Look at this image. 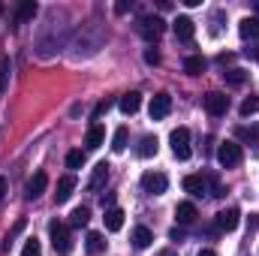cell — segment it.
<instances>
[{
  "instance_id": "cb8c5ba5",
  "label": "cell",
  "mask_w": 259,
  "mask_h": 256,
  "mask_svg": "<svg viewBox=\"0 0 259 256\" xmlns=\"http://www.w3.org/2000/svg\"><path fill=\"white\" fill-rule=\"evenodd\" d=\"M33 15H36V3H33V0H24V3L18 6V15H15V18H18V24H24V21H30Z\"/></svg>"
},
{
  "instance_id": "7c38bea8",
  "label": "cell",
  "mask_w": 259,
  "mask_h": 256,
  "mask_svg": "<svg viewBox=\"0 0 259 256\" xmlns=\"http://www.w3.org/2000/svg\"><path fill=\"white\" fill-rule=\"evenodd\" d=\"M184 190L190 193V196H196V199L205 196V193H208V178H205V175H187V178H184Z\"/></svg>"
},
{
  "instance_id": "484cf974",
  "label": "cell",
  "mask_w": 259,
  "mask_h": 256,
  "mask_svg": "<svg viewBox=\"0 0 259 256\" xmlns=\"http://www.w3.org/2000/svg\"><path fill=\"white\" fill-rule=\"evenodd\" d=\"M124 148H127V127H118L115 130V136H112V151L121 154Z\"/></svg>"
},
{
  "instance_id": "30bf717a",
  "label": "cell",
  "mask_w": 259,
  "mask_h": 256,
  "mask_svg": "<svg viewBox=\"0 0 259 256\" xmlns=\"http://www.w3.org/2000/svg\"><path fill=\"white\" fill-rule=\"evenodd\" d=\"M75 190V175H64V178H58V187H55V202L58 205H64L66 199L72 196Z\"/></svg>"
},
{
  "instance_id": "e0dca14e",
  "label": "cell",
  "mask_w": 259,
  "mask_h": 256,
  "mask_svg": "<svg viewBox=\"0 0 259 256\" xmlns=\"http://www.w3.org/2000/svg\"><path fill=\"white\" fill-rule=\"evenodd\" d=\"M139 106H142V94H139V91H130V94L121 97V112H124V115H136Z\"/></svg>"
},
{
  "instance_id": "8d00e7d4",
  "label": "cell",
  "mask_w": 259,
  "mask_h": 256,
  "mask_svg": "<svg viewBox=\"0 0 259 256\" xmlns=\"http://www.w3.org/2000/svg\"><path fill=\"white\" fill-rule=\"evenodd\" d=\"M6 190H9V181L0 175V202H3V196H6Z\"/></svg>"
},
{
  "instance_id": "8fae6325",
  "label": "cell",
  "mask_w": 259,
  "mask_h": 256,
  "mask_svg": "<svg viewBox=\"0 0 259 256\" xmlns=\"http://www.w3.org/2000/svg\"><path fill=\"white\" fill-rule=\"evenodd\" d=\"M46 187H49V175H46V172H36V175L27 181V199H30V202L39 199V196L46 193Z\"/></svg>"
},
{
  "instance_id": "60d3db41",
  "label": "cell",
  "mask_w": 259,
  "mask_h": 256,
  "mask_svg": "<svg viewBox=\"0 0 259 256\" xmlns=\"http://www.w3.org/2000/svg\"><path fill=\"white\" fill-rule=\"evenodd\" d=\"M157 256H178V253H172V250H163V253H157Z\"/></svg>"
},
{
  "instance_id": "83f0119b",
  "label": "cell",
  "mask_w": 259,
  "mask_h": 256,
  "mask_svg": "<svg viewBox=\"0 0 259 256\" xmlns=\"http://www.w3.org/2000/svg\"><path fill=\"white\" fill-rule=\"evenodd\" d=\"M21 256H42V244L36 238H27L24 247H21Z\"/></svg>"
},
{
  "instance_id": "4fadbf2b",
  "label": "cell",
  "mask_w": 259,
  "mask_h": 256,
  "mask_svg": "<svg viewBox=\"0 0 259 256\" xmlns=\"http://www.w3.org/2000/svg\"><path fill=\"white\" fill-rule=\"evenodd\" d=\"M109 181V163H97L94 166V175H91V181H88V190H103V184Z\"/></svg>"
},
{
  "instance_id": "277c9868",
  "label": "cell",
  "mask_w": 259,
  "mask_h": 256,
  "mask_svg": "<svg viewBox=\"0 0 259 256\" xmlns=\"http://www.w3.org/2000/svg\"><path fill=\"white\" fill-rule=\"evenodd\" d=\"M169 142H172V154H175L178 160H187V157H190V130L187 127L172 130Z\"/></svg>"
},
{
  "instance_id": "9a60e30c",
  "label": "cell",
  "mask_w": 259,
  "mask_h": 256,
  "mask_svg": "<svg viewBox=\"0 0 259 256\" xmlns=\"http://www.w3.org/2000/svg\"><path fill=\"white\" fill-rule=\"evenodd\" d=\"M84 247H88V253L91 256H100L103 250H106V235H103V232H88Z\"/></svg>"
},
{
  "instance_id": "d6986e66",
  "label": "cell",
  "mask_w": 259,
  "mask_h": 256,
  "mask_svg": "<svg viewBox=\"0 0 259 256\" xmlns=\"http://www.w3.org/2000/svg\"><path fill=\"white\" fill-rule=\"evenodd\" d=\"M136 154L139 157H154L157 154V136H142L139 145H136Z\"/></svg>"
},
{
  "instance_id": "9c48e42d",
  "label": "cell",
  "mask_w": 259,
  "mask_h": 256,
  "mask_svg": "<svg viewBox=\"0 0 259 256\" xmlns=\"http://www.w3.org/2000/svg\"><path fill=\"white\" fill-rule=\"evenodd\" d=\"M238 220H241L238 208H226V211L217 214V229L220 232H232V229H238Z\"/></svg>"
},
{
  "instance_id": "ba28073f",
  "label": "cell",
  "mask_w": 259,
  "mask_h": 256,
  "mask_svg": "<svg viewBox=\"0 0 259 256\" xmlns=\"http://www.w3.org/2000/svg\"><path fill=\"white\" fill-rule=\"evenodd\" d=\"M172 30H175V36H178L181 42H190V39H193V33H196V24H193V18L178 15V18H175V24H172Z\"/></svg>"
},
{
  "instance_id": "3957f363",
  "label": "cell",
  "mask_w": 259,
  "mask_h": 256,
  "mask_svg": "<svg viewBox=\"0 0 259 256\" xmlns=\"http://www.w3.org/2000/svg\"><path fill=\"white\" fill-rule=\"evenodd\" d=\"M217 160H220L223 169L238 166V163H241V145H238V142H220V148H217Z\"/></svg>"
},
{
  "instance_id": "f546056e",
  "label": "cell",
  "mask_w": 259,
  "mask_h": 256,
  "mask_svg": "<svg viewBox=\"0 0 259 256\" xmlns=\"http://www.w3.org/2000/svg\"><path fill=\"white\" fill-rule=\"evenodd\" d=\"M208 187H211V196L214 199H220V196H226V190H223V184L214 178V175H208Z\"/></svg>"
},
{
  "instance_id": "ab89813d",
  "label": "cell",
  "mask_w": 259,
  "mask_h": 256,
  "mask_svg": "<svg viewBox=\"0 0 259 256\" xmlns=\"http://www.w3.org/2000/svg\"><path fill=\"white\" fill-rule=\"evenodd\" d=\"M199 256H217L214 250H199Z\"/></svg>"
},
{
  "instance_id": "8992f818",
  "label": "cell",
  "mask_w": 259,
  "mask_h": 256,
  "mask_svg": "<svg viewBox=\"0 0 259 256\" xmlns=\"http://www.w3.org/2000/svg\"><path fill=\"white\" fill-rule=\"evenodd\" d=\"M169 112H172V97H169V94H154V97H151V106H148L151 121H163Z\"/></svg>"
},
{
  "instance_id": "603a6c76",
  "label": "cell",
  "mask_w": 259,
  "mask_h": 256,
  "mask_svg": "<svg viewBox=\"0 0 259 256\" xmlns=\"http://www.w3.org/2000/svg\"><path fill=\"white\" fill-rule=\"evenodd\" d=\"M88 220H91V208H88V205H78V208L69 214V223H72V226H88Z\"/></svg>"
},
{
  "instance_id": "74e56055",
  "label": "cell",
  "mask_w": 259,
  "mask_h": 256,
  "mask_svg": "<svg viewBox=\"0 0 259 256\" xmlns=\"http://www.w3.org/2000/svg\"><path fill=\"white\" fill-rule=\"evenodd\" d=\"M244 55H247V58H253V61H259V46H253V49H247Z\"/></svg>"
},
{
  "instance_id": "44dd1931",
  "label": "cell",
  "mask_w": 259,
  "mask_h": 256,
  "mask_svg": "<svg viewBox=\"0 0 259 256\" xmlns=\"http://www.w3.org/2000/svg\"><path fill=\"white\" fill-rule=\"evenodd\" d=\"M103 142H106V130L100 127V124H94V127L88 130V136H84V145L94 151V148H100Z\"/></svg>"
},
{
  "instance_id": "1f68e13d",
  "label": "cell",
  "mask_w": 259,
  "mask_h": 256,
  "mask_svg": "<svg viewBox=\"0 0 259 256\" xmlns=\"http://www.w3.org/2000/svg\"><path fill=\"white\" fill-rule=\"evenodd\" d=\"M238 136H241V139H250V142H259V130H247V127H241V130H238Z\"/></svg>"
},
{
  "instance_id": "f35d334b",
  "label": "cell",
  "mask_w": 259,
  "mask_h": 256,
  "mask_svg": "<svg viewBox=\"0 0 259 256\" xmlns=\"http://www.w3.org/2000/svg\"><path fill=\"white\" fill-rule=\"evenodd\" d=\"M112 202H115V193H106V196H103V205H109V208H115Z\"/></svg>"
},
{
  "instance_id": "ffe728a7",
  "label": "cell",
  "mask_w": 259,
  "mask_h": 256,
  "mask_svg": "<svg viewBox=\"0 0 259 256\" xmlns=\"http://www.w3.org/2000/svg\"><path fill=\"white\" fill-rule=\"evenodd\" d=\"M238 33H241L244 39H259V18H241Z\"/></svg>"
},
{
  "instance_id": "4dcf8cb0",
  "label": "cell",
  "mask_w": 259,
  "mask_h": 256,
  "mask_svg": "<svg viewBox=\"0 0 259 256\" xmlns=\"http://www.w3.org/2000/svg\"><path fill=\"white\" fill-rule=\"evenodd\" d=\"M6 78H9V61L3 58V61H0V94L6 91Z\"/></svg>"
},
{
  "instance_id": "5bb4252c",
  "label": "cell",
  "mask_w": 259,
  "mask_h": 256,
  "mask_svg": "<svg viewBox=\"0 0 259 256\" xmlns=\"http://www.w3.org/2000/svg\"><path fill=\"white\" fill-rule=\"evenodd\" d=\"M196 217H199V211H196V205L193 202H181L178 208H175V220L181 223V226H190Z\"/></svg>"
},
{
  "instance_id": "4316f807",
  "label": "cell",
  "mask_w": 259,
  "mask_h": 256,
  "mask_svg": "<svg viewBox=\"0 0 259 256\" xmlns=\"http://www.w3.org/2000/svg\"><path fill=\"white\" fill-rule=\"evenodd\" d=\"M259 112V97H247L244 103H241V118H250V115H256Z\"/></svg>"
},
{
  "instance_id": "7402d4cb",
  "label": "cell",
  "mask_w": 259,
  "mask_h": 256,
  "mask_svg": "<svg viewBox=\"0 0 259 256\" xmlns=\"http://www.w3.org/2000/svg\"><path fill=\"white\" fill-rule=\"evenodd\" d=\"M205 66H208V61H205L202 55H190V58L184 61V72H190V75H202Z\"/></svg>"
},
{
  "instance_id": "836d02e7",
  "label": "cell",
  "mask_w": 259,
  "mask_h": 256,
  "mask_svg": "<svg viewBox=\"0 0 259 256\" xmlns=\"http://www.w3.org/2000/svg\"><path fill=\"white\" fill-rule=\"evenodd\" d=\"M106 112H109V100H106V103H100V106L94 109V118H100V115H106Z\"/></svg>"
},
{
  "instance_id": "f1b7e54d",
  "label": "cell",
  "mask_w": 259,
  "mask_h": 256,
  "mask_svg": "<svg viewBox=\"0 0 259 256\" xmlns=\"http://www.w3.org/2000/svg\"><path fill=\"white\" fill-rule=\"evenodd\" d=\"M66 166H69V169H81V166H84V154H81V151H69V154H66Z\"/></svg>"
},
{
  "instance_id": "b9f144b4",
  "label": "cell",
  "mask_w": 259,
  "mask_h": 256,
  "mask_svg": "<svg viewBox=\"0 0 259 256\" xmlns=\"http://www.w3.org/2000/svg\"><path fill=\"white\" fill-rule=\"evenodd\" d=\"M0 12H3V3H0Z\"/></svg>"
},
{
  "instance_id": "ac0fdd59",
  "label": "cell",
  "mask_w": 259,
  "mask_h": 256,
  "mask_svg": "<svg viewBox=\"0 0 259 256\" xmlns=\"http://www.w3.org/2000/svg\"><path fill=\"white\" fill-rule=\"evenodd\" d=\"M151 241H154V232H151L148 226H136V229H133V244H136L139 250L151 247Z\"/></svg>"
},
{
  "instance_id": "7a4b0ae2",
  "label": "cell",
  "mask_w": 259,
  "mask_h": 256,
  "mask_svg": "<svg viewBox=\"0 0 259 256\" xmlns=\"http://www.w3.org/2000/svg\"><path fill=\"white\" fill-rule=\"evenodd\" d=\"M49 235H52V247H55L61 256H66L69 250H72V235H69V226H66V223L55 220V223L49 226Z\"/></svg>"
},
{
  "instance_id": "6da1fadb",
  "label": "cell",
  "mask_w": 259,
  "mask_h": 256,
  "mask_svg": "<svg viewBox=\"0 0 259 256\" xmlns=\"http://www.w3.org/2000/svg\"><path fill=\"white\" fill-rule=\"evenodd\" d=\"M136 30H139V36H142V39L154 42V39H160V36H163V30H166V21H163L160 15H145V18H139Z\"/></svg>"
},
{
  "instance_id": "d590c367",
  "label": "cell",
  "mask_w": 259,
  "mask_h": 256,
  "mask_svg": "<svg viewBox=\"0 0 259 256\" xmlns=\"http://www.w3.org/2000/svg\"><path fill=\"white\" fill-rule=\"evenodd\" d=\"M115 12H118V15H124V12H130V3H127V0H121V3H115Z\"/></svg>"
},
{
  "instance_id": "2e32d148",
  "label": "cell",
  "mask_w": 259,
  "mask_h": 256,
  "mask_svg": "<svg viewBox=\"0 0 259 256\" xmlns=\"http://www.w3.org/2000/svg\"><path fill=\"white\" fill-rule=\"evenodd\" d=\"M106 229L109 232H121V226H124V211L121 208H106Z\"/></svg>"
},
{
  "instance_id": "d6a6232c",
  "label": "cell",
  "mask_w": 259,
  "mask_h": 256,
  "mask_svg": "<svg viewBox=\"0 0 259 256\" xmlns=\"http://www.w3.org/2000/svg\"><path fill=\"white\" fill-rule=\"evenodd\" d=\"M145 61H148V64H160V55H157L154 49H148V52H145Z\"/></svg>"
},
{
  "instance_id": "e575fe53",
  "label": "cell",
  "mask_w": 259,
  "mask_h": 256,
  "mask_svg": "<svg viewBox=\"0 0 259 256\" xmlns=\"http://www.w3.org/2000/svg\"><path fill=\"white\" fill-rule=\"evenodd\" d=\"M169 238H172V241H184V229H178V226H175V229L169 232Z\"/></svg>"
},
{
  "instance_id": "5b68a950",
  "label": "cell",
  "mask_w": 259,
  "mask_h": 256,
  "mask_svg": "<svg viewBox=\"0 0 259 256\" xmlns=\"http://www.w3.org/2000/svg\"><path fill=\"white\" fill-rule=\"evenodd\" d=\"M205 109H208L211 118H220V115L229 112V97L220 94V91H211V94H205Z\"/></svg>"
},
{
  "instance_id": "52a82bcc",
  "label": "cell",
  "mask_w": 259,
  "mask_h": 256,
  "mask_svg": "<svg viewBox=\"0 0 259 256\" xmlns=\"http://www.w3.org/2000/svg\"><path fill=\"white\" fill-rule=\"evenodd\" d=\"M169 187V178L163 175V172H145L142 175V190L151 193V196H160V193H166Z\"/></svg>"
},
{
  "instance_id": "d4e9b609",
  "label": "cell",
  "mask_w": 259,
  "mask_h": 256,
  "mask_svg": "<svg viewBox=\"0 0 259 256\" xmlns=\"http://www.w3.org/2000/svg\"><path fill=\"white\" fill-rule=\"evenodd\" d=\"M223 78H226V84L241 88V84L247 81V72H244V69H226V72H223Z\"/></svg>"
}]
</instances>
